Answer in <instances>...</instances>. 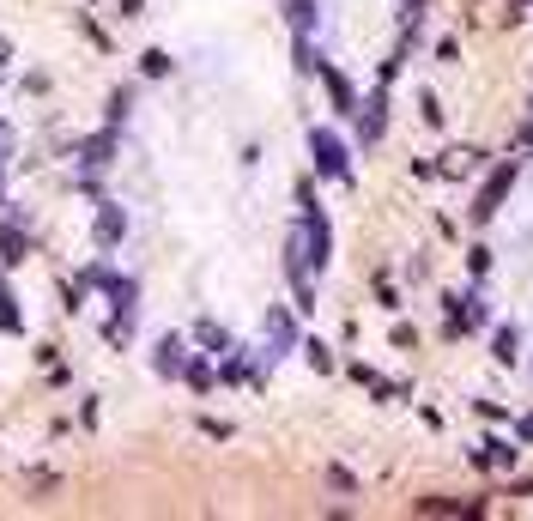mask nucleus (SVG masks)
Instances as JSON below:
<instances>
[{"label":"nucleus","mask_w":533,"mask_h":521,"mask_svg":"<svg viewBox=\"0 0 533 521\" xmlns=\"http://www.w3.org/2000/svg\"><path fill=\"white\" fill-rule=\"evenodd\" d=\"M352 122H358V139H364V146H376V139L388 134V98L376 91L370 104H358V115H352Z\"/></svg>","instance_id":"nucleus-4"},{"label":"nucleus","mask_w":533,"mask_h":521,"mask_svg":"<svg viewBox=\"0 0 533 521\" xmlns=\"http://www.w3.org/2000/svg\"><path fill=\"white\" fill-rule=\"evenodd\" d=\"M466 267H473V279H485V273H491V249H473V255H466Z\"/></svg>","instance_id":"nucleus-19"},{"label":"nucleus","mask_w":533,"mask_h":521,"mask_svg":"<svg viewBox=\"0 0 533 521\" xmlns=\"http://www.w3.org/2000/svg\"><path fill=\"white\" fill-rule=\"evenodd\" d=\"M425 6H431V0H406V6H400V31H406V36H418V25H425Z\"/></svg>","instance_id":"nucleus-15"},{"label":"nucleus","mask_w":533,"mask_h":521,"mask_svg":"<svg viewBox=\"0 0 533 521\" xmlns=\"http://www.w3.org/2000/svg\"><path fill=\"white\" fill-rule=\"evenodd\" d=\"M152 364H158V376H170V383H176V376H182V364H188V340H182V334H164Z\"/></svg>","instance_id":"nucleus-7"},{"label":"nucleus","mask_w":533,"mask_h":521,"mask_svg":"<svg viewBox=\"0 0 533 521\" xmlns=\"http://www.w3.org/2000/svg\"><path fill=\"white\" fill-rule=\"evenodd\" d=\"M509 182H515V164H497V176H485V188L473 201V218H491L503 207V194H509Z\"/></svg>","instance_id":"nucleus-3"},{"label":"nucleus","mask_w":533,"mask_h":521,"mask_svg":"<svg viewBox=\"0 0 533 521\" xmlns=\"http://www.w3.org/2000/svg\"><path fill=\"white\" fill-rule=\"evenodd\" d=\"M139 73H146V79H164V73H170V55H164V49H146V55H139Z\"/></svg>","instance_id":"nucleus-16"},{"label":"nucleus","mask_w":533,"mask_h":521,"mask_svg":"<svg viewBox=\"0 0 533 521\" xmlns=\"http://www.w3.org/2000/svg\"><path fill=\"white\" fill-rule=\"evenodd\" d=\"M315 73H322V85H328V98H333V115H358V104H364V98H358V85L333 67V61H322Z\"/></svg>","instance_id":"nucleus-2"},{"label":"nucleus","mask_w":533,"mask_h":521,"mask_svg":"<svg viewBox=\"0 0 533 521\" xmlns=\"http://www.w3.org/2000/svg\"><path fill=\"white\" fill-rule=\"evenodd\" d=\"M182 383L195 388V394H206V388H212V370H206V358H195V351H188V364H182Z\"/></svg>","instance_id":"nucleus-12"},{"label":"nucleus","mask_w":533,"mask_h":521,"mask_svg":"<svg viewBox=\"0 0 533 521\" xmlns=\"http://www.w3.org/2000/svg\"><path fill=\"white\" fill-rule=\"evenodd\" d=\"M115 139H122V128H103V134H91L85 146H79V164L98 176V170H109V158H115Z\"/></svg>","instance_id":"nucleus-5"},{"label":"nucleus","mask_w":533,"mask_h":521,"mask_svg":"<svg viewBox=\"0 0 533 521\" xmlns=\"http://www.w3.org/2000/svg\"><path fill=\"white\" fill-rule=\"evenodd\" d=\"M0 207H6V164H0Z\"/></svg>","instance_id":"nucleus-21"},{"label":"nucleus","mask_w":533,"mask_h":521,"mask_svg":"<svg viewBox=\"0 0 533 521\" xmlns=\"http://www.w3.org/2000/svg\"><path fill=\"white\" fill-rule=\"evenodd\" d=\"M25 255H31V231H25L19 218H0V261H6V267H19Z\"/></svg>","instance_id":"nucleus-6"},{"label":"nucleus","mask_w":533,"mask_h":521,"mask_svg":"<svg viewBox=\"0 0 533 521\" xmlns=\"http://www.w3.org/2000/svg\"><path fill=\"white\" fill-rule=\"evenodd\" d=\"M291 346H298V328H291V315L273 310V321H266V358H285Z\"/></svg>","instance_id":"nucleus-10"},{"label":"nucleus","mask_w":533,"mask_h":521,"mask_svg":"<svg viewBox=\"0 0 533 521\" xmlns=\"http://www.w3.org/2000/svg\"><path fill=\"white\" fill-rule=\"evenodd\" d=\"M122 237H128V212L115 207V201H103L98 207V249H115Z\"/></svg>","instance_id":"nucleus-9"},{"label":"nucleus","mask_w":533,"mask_h":521,"mask_svg":"<svg viewBox=\"0 0 533 521\" xmlns=\"http://www.w3.org/2000/svg\"><path fill=\"white\" fill-rule=\"evenodd\" d=\"M0 334H25V315H19V304H12L6 285H0Z\"/></svg>","instance_id":"nucleus-13"},{"label":"nucleus","mask_w":533,"mask_h":521,"mask_svg":"<svg viewBox=\"0 0 533 521\" xmlns=\"http://www.w3.org/2000/svg\"><path fill=\"white\" fill-rule=\"evenodd\" d=\"M515 346H521V340H515V328H497V340H491V351H497L503 364H515Z\"/></svg>","instance_id":"nucleus-17"},{"label":"nucleus","mask_w":533,"mask_h":521,"mask_svg":"<svg viewBox=\"0 0 533 521\" xmlns=\"http://www.w3.org/2000/svg\"><path fill=\"white\" fill-rule=\"evenodd\" d=\"M291 31L315 36V0H291Z\"/></svg>","instance_id":"nucleus-14"},{"label":"nucleus","mask_w":533,"mask_h":521,"mask_svg":"<svg viewBox=\"0 0 533 521\" xmlns=\"http://www.w3.org/2000/svg\"><path fill=\"white\" fill-rule=\"evenodd\" d=\"M473 467H485V473H509V467H515V443H497V437H485V443L473 449Z\"/></svg>","instance_id":"nucleus-8"},{"label":"nucleus","mask_w":533,"mask_h":521,"mask_svg":"<svg viewBox=\"0 0 533 521\" xmlns=\"http://www.w3.org/2000/svg\"><path fill=\"white\" fill-rule=\"evenodd\" d=\"M303 351H309V364H315V370H322V376H328V370H333V351L322 346V340H309V346H303Z\"/></svg>","instance_id":"nucleus-18"},{"label":"nucleus","mask_w":533,"mask_h":521,"mask_svg":"<svg viewBox=\"0 0 533 521\" xmlns=\"http://www.w3.org/2000/svg\"><path fill=\"white\" fill-rule=\"evenodd\" d=\"M309 152H315V176H328V182H352L346 139L333 134V128H309Z\"/></svg>","instance_id":"nucleus-1"},{"label":"nucleus","mask_w":533,"mask_h":521,"mask_svg":"<svg viewBox=\"0 0 533 521\" xmlns=\"http://www.w3.org/2000/svg\"><path fill=\"white\" fill-rule=\"evenodd\" d=\"M219 376H225V383H261V370H255V364H249V358H243V351H225V364H219Z\"/></svg>","instance_id":"nucleus-11"},{"label":"nucleus","mask_w":533,"mask_h":521,"mask_svg":"<svg viewBox=\"0 0 533 521\" xmlns=\"http://www.w3.org/2000/svg\"><path fill=\"white\" fill-rule=\"evenodd\" d=\"M521 437H533V418H521Z\"/></svg>","instance_id":"nucleus-22"},{"label":"nucleus","mask_w":533,"mask_h":521,"mask_svg":"<svg viewBox=\"0 0 533 521\" xmlns=\"http://www.w3.org/2000/svg\"><path fill=\"white\" fill-rule=\"evenodd\" d=\"M122 122H128V91H115V98H109V128H122Z\"/></svg>","instance_id":"nucleus-20"}]
</instances>
